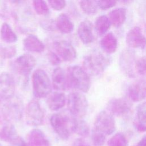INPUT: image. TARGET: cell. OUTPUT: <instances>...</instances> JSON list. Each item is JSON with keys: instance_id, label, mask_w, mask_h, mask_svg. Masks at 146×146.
<instances>
[{"instance_id": "obj_1", "label": "cell", "mask_w": 146, "mask_h": 146, "mask_svg": "<svg viewBox=\"0 0 146 146\" xmlns=\"http://www.w3.org/2000/svg\"><path fill=\"white\" fill-rule=\"evenodd\" d=\"M110 58L100 52L95 51L85 56L83 68L89 75L97 76L102 74L110 63Z\"/></svg>"}, {"instance_id": "obj_2", "label": "cell", "mask_w": 146, "mask_h": 146, "mask_svg": "<svg viewBox=\"0 0 146 146\" xmlns=\"http://www.w3.org/2000/svg\"><path fill=\"white\" fill-rule=\"evenodd\" d=\"M68 87H71L83 92H87L90 88L89 75L79 66H73L68 68Z\"/></svg>"}, {"instance_id": "obj_3", "label": "cell", "mask_w": 146, "mask_h": 146, "mask_svg": "<svg viewBox=\"0 0 146 146\" xmlns=\"http://www.w3.org/2000/svg\"><path fill=\"white\" fill-rule=\"evenodd\" d=\"M73 120L74 117L70 118L66 115L57 113L51 116L50 122L57 135L62 140H67L72 132Z\"/></svg>"}, {"instance_id": "obj_4", "label": "cell", "mask_w": 146, "mask_h": 146, "mask_svg": "<svg viewBox=\"0 0 146 146\" xmlns=\"http://www.w3.org/2000/svg\"><path fill=\"white\" fill-rule=\"evenodd\" d=\"M33 94L36 98H43L51 91V83L50 78L43 70H36L32 75Z\"/></svg>"}, {"instance_id": "obj_5", "label": "cell", "mask_w": 146, "mask_h": 146, "mask_svg": "<svg viewBox=\"0 0 146 146\" xmlns=\"http://www.w3.org/2000/svg\"><path fill=\"white\" fill-rule=\"evenodd\" d=\"M36 65L35 58L29 54H24L18 56L14 62L13 66L19 78L26 85L28 82L29 75Z\"/></svg>"}, {"instance_id": "obj_6", "label": "cell", "mask_w": 146, "mask_h": 146, "mask_svg": "<svg viewBox=\"0 0 146 146\" xmlns=\"http://www.w3.org/2000/svg\"><path fill=\"white\" fill-rule=\"evenodd\" d=\"M88 102L86 96L79 92L70 94L67 98V108L74 117L81 119L84 117L88 110Z\"/></svg>"}, {"instance_id": "obj_7", "label": "cell", "mask_w": 146, "mask_h": 146, "mask_svg": "<svg viewBox=\"0 0 146 146\" xmlns=\"http://www.w3.org/2000/svg\"><path fill=\"white\" fill-rule=\"evenodd\" d=\"M92 129L106 136L113 133L115 130V123L112 115L106 111L100 112L95 119Z\"/></svg>"}, {"instance_id": "obj_8", "label": "cell", "mask_w": 146, "mask_h": 146, "mask_svg": "<svg viewBox=\"0 0 146 146\" xmlns=\"http://www.w3.org/2000/svg\"><path fill=\"white\" fill-rule=\"evenodd\" d=\"M23 101L18 97L14 96L7 100L2 108V113L7 121H18L23 115Z\"/></svg>"}, {"instance_id": "obj_9", "label": "cell", "mask_w": 146, "mask_h": 146, "mask_svg": "<svg viewBox=\"0 0 146 146\" xmlns=\"http://www.w3.org/2000/svg\"><path fill=\"white\" fill-rule=\"evenodd\" d=\"M44 118V113L39 103L36 100H31L25 110V119L27 124L32 127L39 126L43 123Z\"/></svg>"}, {"instance_id": "obj_10", "label": "cell", "mask_w": 146, "mask_h": 146, "mask_svg": "<svg viewBox=\"0 0 146 146\" xmlns=\"http://www.w3.org/2000/svg\"><path fill=\"white\" fill-rule=\"evenodd\" d=\"M15 82L14 78L8 72L0 74V99L9 100L14 96Z\"/></svg>"}, {"instance_id": "obj_11", "label": "cell", "mask_w": 146, "mask_h": 146, "mask_svg": "<svg viewBox=\"0 0 146 146\" xmlns=\"http://www.w3.org/2000/svg\"><path fill=\"white\" fill-rule=\"evenodd\" d=\"M131 108V102L124 98L112 99L108 102L107 106L109 113L116 116H123L127 115Z\"/></svg>"}, {"instance_id": "obj_12", "label": "cell", "mask_w": 146, "mask_h": 146, "mask_svg": "<svg viewBox=\"0 0 146 146\" xmlns=\"http://www.w3.org/2000/svg\"><path fill=\"white\" fill-rule=\"evenodd\" d=\"M54 48L57 55L65 62H72L76 56V52L73 46L64 40H57L53 44Z\"/></svg>"}, {"instance_id": "obj_13", "label": "cell", "mask_w": 146, "mask_h": 146, "mask_svg": "<svg viewBox=\"0 0 146 146\" xmlns=\"http://www.w3.org/2000/svg\"><path fill=\"white\" fill-rule=\"evenodd\" d=\"M127 44L133 48L143 50L146 47V38L138 26L132 27L126 35Z\"/></svg>"}, {"instance_id": "obj_14", "label": "cell", "mask_w": 146, "mask_h": 146, "mask_svg": "<svg viewBox=\"0 0 146 146\" xmlns=\"http://www.w3.org/2000/svg\"><path fill=\"white\" fill-rule=\"evenodd\" d=\"M135 62L133 53L130 50H124L121 54L119 64L123 72L128 76H135Z\"/></svg>"}, {"instance_id": "obj_15", "label": "cell", "mask_w": 146, "mask_h": 146, "mask_svg": "<svg viewBox=\"0 0 146 146\" xmlns=\"http://www.w3.org/2000/svg\"><path fill=\"white\" fill-rule=\"evenodd\" d=\"M128 94L133 102H140L146 98V81L137 80L132 83L128 87Z\"/></svg>"}, {"instance_id": "obj_16", "label": "cell", "mask_w": 146, "mask_h": 146, "mask_svg": "<svg viewBox=\"0 0 146 146\" xmlns=\"http://www.w3.org/2000/svg\"><path fill=\"white\" fill-rule=\"evenodd\" d=\"M78 35L80 40L86 44L92 43L94 39L93 26L88 20L81 22L78 27Z\"/></svg>"}, {"instance_id": "obj_17", "label": "cell", "mask_w": 146, "mask_h": 146, "mask_svg": "<svg viewBox=\"0 0 146 146\" xmlns=\"http://www.w3.org/2000/svg\"><path fill=\"white\" fill-rule=\"evenodd\" d=\"M52 83L54 88L58 91L65 90L68 87L67 74L62 68L57 67L54 70Z\"/></svg>"}, {"instance_id": "obj_18", "label": "cell", "mask_w": 146, "mask_h": 146, "mask_svg": "<svg viewBox=\"0 0 146 146\" xmlns=\"http://www.w3.org/2000/svg\"><path fill=\"white\" fill-rule=\"evenodd\" d=\"M29 146H51V143L44 133L37 128L32 129L27 137Z\"/></svg>"}, {"instance_id": "obj_19", "label": "cell", "mask_w": 146, "mask_h": 146, "mask_svg": "<svg viewBox=\"0 0 146 146\" xmlns=\"http://www.w3.org/2000/svg\"><path fill=\"white\" fill-rule=\"evenodd\" d=\"M24 48L30 52L40 53L44 50L45 47L42 42L35 35L30 34L23 40Z\"/></svg>"}, {"instance_id": "obj_20", "label": "cell", "mask_w": 146, "mask_h": 146, "mask_svg": "<svg viewBox=\"0 0 146 146\" xmlns=\"http://www.w3.org/2000/svg\"><path fill=\"white\" fill-rule=\"evenodd\" d=\"M100 44L105 52L110 54L116 51L117 47V40L115 35L112 32H110L102 38Z\"/></svg>"}, {"instance_id": "obj_21", "label": "cell", "mask_w": 146, "mask_h": 146, "mask_svg": "<svg viewBox=\"0 0 146 146\" xmlns=\"http://www.w3.org/2000/svg\"><path fill=\"white\" fill-rule=\"evenodd\" d=\"M65 95L60 92H55L48 98L47 103L48 108L52 111H58L62 108L66 104Z\"/></svg>"}, {"instance_id": "obj_22", "label": "cell", "mask_w": 146, "mask_h": 146, "mask_svg": "<svg viewBox=\"0 0 146 146\" xmlns=\"http://www.w3.org/2000/svg\"><path fill=\"white\" fill-rule=\"evenodd\" d=\"M56 27L63 34H69L72 32L74 25L69 17L64 13H62L58 15L56 22Z\"/></svg>"}, {"instance_id": "obj_23", "label": "cell", "mask_w": 146, "mask_h": 146, "mask_svg": "<svg viewBox=\"0 0 146 146\" xmlns=\"http://www.w3.org/2000/svg\"><path fill=\"white\" fill-rule=\"evenodd\" d=\"M127 10L123 7L115 9L108 14V19L111 25L115 27L121 26L126 19Z\"/></svg>"}, {"instance_id": "obj_24", "label": "cell", "mask_w": 146, "mask_h": 146, "mask_svg": "<svg viewBox=\"0 0 146 146\" xmlns=\"http://www.w3.org/2000/svg\"><path fill=\"white\" fill-rule=\"evenodd\" d=\"M135 124L138 131L146 132V102L140 104L136 108Z\"/></svg>"}, {"instance_id": "obj_25", "label": "cell", "mask_w": 146, "mask_h": 146, "mask_svg": "<svg viewBox=\"0 0 146 146\" xmlns=\"http://www.w3.org/2000/svg\"><path fill=\"white\" fill-rule=\"evenodd\" d=\"M18 136L16 128L11 124L4 125L0 131V140L5 142L11 143Z\"/></svg>"}, {"instance_id": "obj_26", "label": "cell", "mask_w": 146, "mask_h": 146, "mask_svg": "<svg viewBox=\"0 0 146 146\" xmlns=\"http://www.w3.org/2000/svg\"><path fill=\"white\" fill-rule=\"evenodd\" d=\"M72 132L81 137H86L90 135V127L86 121L81 119L74 117Z\"/></svg>"}, {"instance_id": "obj_27", "label": "cell", "mask_w": 146, "mask_h": 146, "mask_svg": "<svg viewBox=\"0 0 146 146\" xmlns=\"http://www.w3.org/2000/svg\"><path fill=\"white\" fill-rule=\"evenodd\" d=\"M111 23L107 16L102 15L98 17L95 22V29L97 34L101 36L105 34L110 27Z\"/></svg>"}, {"instance_id": "obj_28", "label": "cell", "mask_w": 146, "mask_h": 146, "mask_svg": "<svg viewBox=\"0 0 146 146\" xmlns=\"http://www.w3.org/2000/svg\"><path fill=\"white\" fill-rule=\"evenodd\" d=\"M1 39L7 43H12L17 42V36L10 25L7 23H3L1 29Z\"/></svg>"}, {"instance_id": "obj_29", "label": "cell", "mask_w": 146, "mask_h": 146, "mask_svg": "<svg viewBox=\"0 0 146 146\" xmlns=\"http://www.w3.org/2000/svg\"><path fill=\"white\" fill-rule=\"evenodd\" d=\"M107 144L108 146H128V141L123 133L118 132L108 140Z\"/></svg>"}, {"instance_id": "obj_30", "label": "cell", "mask_w": 146, "mask_h": 146, "mask_svg": "<svg viewBox=\"0 0 146 146\" xmlns=\"http://www.w3.org/2000/svg\"><path fill=\"white\" fill-rule=\"evenodd\" d=\"M79 4L83 12L88 15L94 14L97 12L98 6L96 1H81Z\"/></svg>"}, {"instance_id": "obj_31", "label": "cell", "mask_w": 146, "mask_h": 146, "mask_svg": "<svg viewBox=\"0 0 146 146\" xmlns=\"http://www.w3.org/2000/svg\"><path fill=\"white\" fill-rule=\"evenodd\" d=\"M33 5L35 12L40 15H46L49 13V8L44 1H33Z\"/></svg>"}, {"instance_id": "obj_32", "label": "cell", "mask_w": 146, "mask_h": 146, "mask_svg": "<svg viewBox=\"0 0 146 146\" xmlns=\"http://www.w3.org/2000/svg\"><path fill=\"white\" fill-rule=\"evenodd\" d=\"M17 53L15 47L9 46L0 47V57L3 59H10L14 57Z\"/></svg>"}, {"instance_id": "obj_33", "label": "cell", "mask_w": 146, "mask_h": 146, "mask_svg": "<svg viewBox=\"0 0 146 146\" xmlns=\"http://www.w3.org/2000/svg\"><path fill=\"white\" fill-rule=\"evenodd\" d=\"M106 137L105 135L92 129L91 131V139L94 146H103Z\"/></svg>"}, {"instance_id": "obj_34", "label": "cell", "mask_w": 146, "mask_h": 146, "mask_svg": "<svg viewBox=\"0 0 146 146\" xmlns=\"http://www.w3.org/2000/svg\"><path fill=\"white\" fill-rule=\"evenodd\" d=\"M135 71L141 76H146V56H142L135 62Z\"/></svg>"}, {"instance_id": "obj_35", "label": "cell", "mask_w": 146, "mask_h": 146, "mask_svg": "<svg viewBox=\"0 0 146 146\" xmlns=\"http://www.w3.org/2000/svg\"><path fill=\"white\" fill-rule=\"evenodd\" d=\"M50 6L55 10L59 11L66 6V2L63 0H52L48 2Z\"/></svg>"}, {"instance_id": "obj_36", "label": "cell", "mask_w": 146, "mask_h": 146, "mask_svg": "<svg viewBox=\"0 0 146 146\" xmlns=\"http://www.w3.org/2000/svg\"><path fill=\"white\" fill-rule=\"evenodd\" d=\"M117 2L115 1H97L98 7L102 10H107L116 4Z\"/></svg>"}, {"instance_id": "obj_37", "label": "cell", "mask_w": 146, "mask_h": 146, "mask_svg": "<svg viewBox=\"0 0 146 146\" xmlns=\"http://www.w3.org/2000/svg\"><path fill=\"white\" fill-rule=\"evenodd\" d=\"M9 14V11L6 2L0 1V16L3 18H7Z\"/></svg>"}, {"instance_id": "obj_38", "label": "cell", "mask_w": 146, "mask_h": 146, "mask_svg": "<svg viewBox=\"0 0 146 146\" xmlns=\"http://www.w3.org/2000/svg\"><path fill=\"white\" fill-rule=\"evenodd\" d=\"M48 58L50 62L52 65H58L61 62V59L54 52H50L48 54Z\"/></svg>"}, {"instance_id": "obj_39", "label": "cell", "mask_w": 146, "mask_h": 146, "mask_svg": "<svg viewBox=\"0 0 146 146\" xmlns=\"http://www.w3.org/2000/svg\"><path fill=\"white\" fill-rule=\"evenodd\" d=\"M72 146H91L90 144L83 137L77 138L72 143Z\"/></svg>"}, {"instance_id": "obj_40", "label": "cell", "mask_w": 146, "mask_h": 146, "mask_svg": "<svg viewBox=\"0 0 146 146\" xmlns=\"http://www.w3.org/2000/svg\"><path fill=\"white\" fill-rule=\"evenodd\" d=\"M11 146H29L28 143H26L25 140L20 137L18 136L16 139H15L13 141L10 143Z\"/></svg>"}, {"instance_id": "obj_41", "label": "cell", "mask_w": 146, "mask_h": 146, "mask_svg": "<svg viewBox=\"0 0 146 146\" xmlns=\"http://www.w3.org/2000/svg\"><path fill=\"white\" fill-rule=\"evenodd\" d=\"M42 23L43 24V28H44L47 30H54V28L56 27L55 23H53L52 21H43Z\"/></svg>"}, {"instance_id": "obj_42", "label": "cell", "mask_w": 146, "mask_h": 146, "mask_svg": "<svg viewBox=\"0 0 146 146\" xmlns=\"http://www.w3.org/2000/svg\"><path fill=\"white\" fill-rule=\"evenodd\" d=\"M136 146H146V135L139 141Z\"/></svg>"}, {"instance_id": "obj_43", "label": "cell", "mask_w": 146, "mask_h": 146, "mask_svg": "<svg viewBox=\"0 0 146 146\" xmlns=\"http://www.w3.org/2000/svg\"><path fill=\"white\" fill-rule=\"evenodd\" d=\"M0 146H3V145H2L1 144H0Z\"/></svg>"}]
</instances>
